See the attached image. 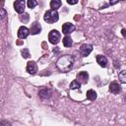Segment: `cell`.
I'll return each instance as SVG.
<instances>
[{"instance_id":"1","label":"cell","mask_w":126,"mask_h":126,"mask_svg":"<svg viewBox=\"0 0 126 126\" xmlns=\"http://www.w3.org/2000/svg\"><path fill=\"white\" fill-rule=\"evenodd\" d=\"M73 63H74V58L72 56L63 55L57 60L56 65H57L59 70H61L63 72H68V71H70L72 69Z\"/></svg>"},{"instance_id":"23","label":"cell","mask_w":126,"mask_h":126,"mask_svg":"<svg viewBox=\"0 0 126 126\" xmlns=\"http://www.w3.org/2000/svg\"><path fill=\"white\" fill-rule=\"evenodd\" d=\"M5 16H6V11L4 9H1V18L3 19Z\"/></svg>"},{"instance_id":"17","label":"cell","mask_w":126,"mask_h":126,"mask_svg":"<svg viewBox=\"0 0 126 126\" xmlns=\"http://www.w3.org/2000/svg\"><path fill=\"white\" fill-rule=\"evenodd\" d=\"M81 87V83L78 80H74L71 84H70V89L71 90H75V89H80Z\"/></svg>"},{"instance_id":"19","label":"cell","mask_w":126,"mask_h":126,"mask_svg":"<svg viewBox=\"0 0 126 126\" xmlns=\"http://www.w3.org/2000/svg\"><path fill=\"white\" fill-rule=\"evenodd\" d=\"M27 5H28L29 8L32 9V8H34V7L37 5V2H36V0H28Z\"/></svg>"},{"instance_id":"25","label":"cell","mask_w":126,"mask_h":126,"mask_svg":"<svg viewBox=\"0 0 126 126\" xmlns=\"http://www.w3.org/2000/svg\"><path fill=\"white\" fill-rule=\"evenodd\" d=\"M121 32H122V34H123V35L126 37V29H123Z\"/></svg>"},{"instance_id":"3","label":"cell","mask_w":126,"mask_h":126,"mask_svg":"<svg viewBox=\"0 0 126 126\" xmlns=\"http://www.w3.org/2000/svg\"><path fill=\"white\" fill-rule=\"evenodd\" d=\"M48 39L52 44H57L61 39V34L56 30H52L48 34Z\"/></svg>"},{"instance_id":"10","label":"cell","mask_w":126,"mask_h":126,"mask_svg":"<svg viewBox=\"0 0 126 126\" xmlns=\"http://www.w3.org/2000/svg\"><path fill=\"white\" fill-rule=\"evenodd\" d=\"M27 71H28L30 74H32V75H33V74L36 73V71H37V66H36V64H35L34 61H29V62H28V64H27Z\"/></svg>"},{"instance_id":"9","label":"cell","mask_w":126,"mask_h":126,"mask_svg":"<svg viewBox=\"0 0 126 126\" xmlns=\"http://www.w3.org/2000/svg\"><path fill=\"white\" fill-rule=\"evenodd\" d=\"M30 30L27 28V27H25V26H22L20 29H19V31H18V36L20 37V38H26L29 34H30Z\"/></svg>"},{"instance_id":"5","label":"cell","mask_w":126,"mask_h":126,"mask_svg":"<svg viewBox=\"0 0 126 126\" xmlns=\"http://www.w3.org/2000/svg\"><path fill=\"white\" fill-rule=\"evenodd\" d=\"M92 50H93V46L88 43H85L80 47V52L83 56H88L92 52Z\"/></svg>"},{"instance_id":"6","label":"cell","mask_w":126,"mask_h":126,"mask_svg":"<svg viewBox=\"0 0 126 126\" xmlns=\"http://www.w3.org/2000/svg\"><path fill=\"white\" fill-rule=\"evenodd\" d=\"M77 80L81 84H87L88 80H89V74L87 72H85V71H82V72L77 74Z\"/></svg>"},{"instance_id":"2","label":"cell","mask_w":126,"mask_h":126,"mask_svg":"<svg viewBox=\"0 0 126 126\" xmlns=\"http://www.w3.org/2000/svg\"><path fill=\"white\" fill-rule=\"evenodd\" d=\"M58 19H59V14H58V12L56 11V10H48L45 14H44V16H43V20L46 22V23H48V24H53V23H55V22H57L58 21Z\"/></svg>"},{"instance_id":"4","label":"cell","mask_w":126,"mask_h":126,"mask_svg":"<svg viewBox=\"0 0 126 126\" xmlns=\"http://www.w3.org/2000/svg\"><path fill=\"white\" fill-rule=\"evenodd\" d=\"M25 7H26V2H25V0H16L15 3H14L15 11H16L17 13H19V14L24 13Z\"/></svg>"},{"instance_id":"18","label":"cell","mask_w":126,"mask_h":126,"mask_svg":"<svg viewBox=\"0 0 126 126\" xmlns=\"http://www.w3.org/2000/svg\"><path fill=\"white\" fill-rule=\"evenodd\" d=\"M118 79H119V81L121 83L126 84V71H121L118 74Z\"/></svg>"},{"instance_id":"24","label":"cell","mask_w":126,"mask_h":126,"mask_svg":"<svg viewBox=\"0 0 126 126\" xmlns=\"http://www.w3.org/2000/svg\"><path fill=\"white\" fill-rule=\"evenodd\" d=\"M118 1H119V0H110V1H109V5H114V4L118 3Z\"/></svg>"},{"instance_id":"16","label":"cell","mask_w":126,"mask_h":126,"mask_svg":"<svg viewBox=\"0 0 126 126\" xmlns=\"http://www.w3.org/2000/svg\"><path fill=\"white\" fill-rule=\"evenodd\" d=\"M63 45L65 47H70L72 45V38L69 36V35H66L64 38H63Z\"/></svg>"},{"instance_id":"22","label":"cell","mask_w":126,"mask_h":126,"mask_svg":"<svg viewBox=\"0 0 126 126\" xmlns=\"http://www.w3.org/2000/svg\"><path fill=\"white\" fill-rule=\"evenodd\" d=\"M78 1H79V0H67L68 4H70V5H74V4H77V3H78Z\"/></svg>"},{"instance_id":"14","label":"cell","mask_w":126,"mask_h":126,"mask_svg":"<svg viewBox=\"0 0 126 126\" xmlns=\"http://www.w3.org/2000/svg\"><path fill=\"white\" fill-rule=\"evenodd\" d=\"M86 95H87V98L90 99V100H94L96 98V93L94 90H89L87 92Z\"/></svg>"},{"instance_id":"7","label":"cell","mask_w":126,"mask_h":126,"mask_svg":"<svg viewBox=\"0 0 126 126\" xmlns=\"http://www.w3.org/2000/svg\"><path fill=\"white\" fill-rule=\"evenodd\" d=\"M109 91H110V93L117 94L121 92V87L117 82H111L109 85Z\"/></svg>"},{"instance_id":"13","label":"cell","mask_w":126,"mask_h":126,"mask_svg":"<svg viewBox=\"0 0 126 126\" xmlns=\"http://www.w3.org/2000/svg\"><path fill=\"white\" fill-rule=\"evenodd\" d=\"M96 62L101 67H106V65H107V59L103 55H97L96 56Z\"/></svg>"},{"instance_id":"12","label":"cell","mask_w":126,"mask_h":126,"mask_svg":"<svg viewBox=\"0 0 126 126\" xmlns=\"http://www.w3.org/2000/svg\"><path fill=\"white\" fill-rule=\"evenodd\" d=\"M38 94H39L40 98H42V99H46V98H49V97H50V95H51V92H50L48 89H42V90L39 91Z\"/></svg>"},{"instance_id":"21","label":"cell","mask_w":126,"mask_h":126,"mask_svg":"<svg viewBox=\"0 0 126 126\" xmlns=\"http://www.w3.org/2000/svg\"><path fill=\"white\" fill-rule=\"evenodd\" d=\"M22 54H23V57H24V58H28V57L30 56V52H29V50H28L27 48H24V49L22 50Z\"/></svg>"},{"instance_id":"8","label":"cell","mask_w":126,"mask_h":126,"mask_svg":"<svg viewBox=\"0 0 126 126\" xmlns=\"http://www.w3.org/2000/svg\"><path fill=\"white\" fill-rule=\"evenodd\" d=\"M74 30H75V26H74L73 24H71V23H65V24L62 26V32H63V33H65V34L71 33L72 32H74Z\"/></svg>"},{"instance_id":"15","label":"cell","mask_w":126,"mask_h":126,"mask_svg":"<svg viewBox=\"0 0 126 126\" xmlns=\"http://www.w3.org/2000/svg\"><path fill=\"white\" fill-rule=\"evenodd\" d=\"M61 6V0H51L50 2V8L52 10H57Z\"/></svg>"},{"instance_id":"20","label":"cell","mask_w":126,"mask_h":126,"mask_svg":"<svg viewBox=\"0 0 126 126\" xmlns=\"http://www.w3.org/2000/svg\"><path fill=\"white\" fill-rule=\"evenodd\" d=\"M29 15L28 14H25V15H22L21 17H20V20L22 21V22H24V23H27L28 21H29Z\"/></svg>"},{"instance_id":"11","label":"cell","mask_w":126,"mask_h":126,"mask_svg":"<svg viewBox=\"0 0 126 126\" xmlns=\"http://www.w3.org/2000/svg\"><path fill=\"white\" fill-rule=\"evenodd\" d=\"M40 31H41V27H40L39 23L34 22V23L32 24L31 29H30V32H31L32 34H37V33L40 32Z\"/></svg>"}]
</instances>
